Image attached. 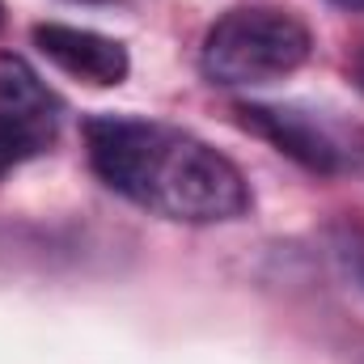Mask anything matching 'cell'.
Here are the masks:
<instances>
[{"label": "cell", "mask_w": 364, "mask_h": 364, "mask_svg": "<svg viewBox=\"0 0 364 364\" xmlns=\"http://www.w3.org/2000/svg\"><path fill=\"white\" fill-rule=\"evenodd\" d=\"M85 153L93 174L114 195L166 220L220 225L250 212V186L242 170L174 123L93 114L85 119Z\"/></svg>", "instance_id": "obj_1"}, {"label": "cell", "mask_w": 364, "mask_h": 364, "mask_svg": "<svg viewBox=\"0 0 364 364\" xmlns=\"http://www.w3.org/2000/svg\"><path fill=\"white\" fill-rule=\"evenodd\" d=\"M314 51L309 26L292 9L242 4L229 9L199 47V68L212 85H272L292 77Z\"/></svg>", "instance_id": "obj_2"}, {"label": "cell", "mask_w": 364, "mask_h": 364, "mask_svg": "<svg viewBox=\"0 0 364 364\" xmlns=\"http://www.w3.org/2000/svg\"><path fill=\"white\" fill-rule=\"evenodd\" d=\"M237 114L246 132L263 136L275 153L292 157L309 174H364V127L339 110L309 102H246L237 106Z\"/></svg>", "instance_id": "obj_3"}, {"label": "cell", "mask_w": 364, "mask_h": 364, "mask_svg": "<svg viewBox=\"0 0 364 364\" xmlns=\"http://www.w3.org/2000/svg\"><path fill=\"white\" fill-rule=\"evenodd\" d=\"M60 97L43 85V77L13 51L0 55V140L17 161L38 157L60 136Z\"/></svg>", "instance_id": "obj_4"}, {"label": "cell", "mask_w": 364, "mask_h": 364, "mask_svg": "<svg viewBox=\"0 0 364 364\" xmlns=\"http://www.w3.org/2000/svg\"><path fill=\"white\" fill-rule=\"evenodd\" d=\"M34 47L68 77L90 81V85H119L132 68L127 47L110 34H97L85 26H64V21H43L34 26Z\"/></svg>", "instance_id": "obj_5"}, {"label": "cell", "mask_w": 364, "mask_h": 364, "mask_svg": "<svg viewBox=\"0 0 364 364\" xmlns=\"http://www.w3.org/2000/svg\"><path fill=\"white\" fill-rule=\"evenodd\" d=\"M331 250H335V263L343 267V275L364 292V225H352V220L335 225L331 229Z\"/></svg>", "instance_id": "obj_6"}, {"label": "cell", "mask_w": 364, "mask_h": 364, "mask_svg": "<svg viewBox=\"0 0 364 364\" xmlns=\"http://www.w3.org/2000/svg\"><path fill=\"white\" fill-rule=\"evenodd\" d=\"M13 166H17V157H13V153H9V144L0 140V178H4V174H9Z\"/></svg>", "instance_id": "obj_7"}, {"label": "cell", "mask_w": 364, "mask_h": 364, "mask_svg": "<svg viewBox=\"0 0 364 364\" xmlns=\"http://www.w3.org/2000/svg\"><path fill=\"white\" fill-rule=\"evenodd\" d=\"M331 4H339V9H352V13H364V0H331Z\"/></svg>", "instance_id": "obj_8"}, {"label": "cell", "mask_w": 364, "mask_h": 364, "mask_svg": "<svg viewBox=\"0 0 364 364\" xmlns=\"http://www.w3.org/2000/svg\"><path fill=\"white\" fill-rule=\"evenodd\" d=\"M356 81H360V90H364V51H360V60H356Z\"/></svg>", "instance_id": "obj_9"}, {"label": "cell", "mask_w": 364, "mask_h": 364, "mask_svg": "<svg viewBox=\"0 0 364 364\" xmlns=\"http://www.w3.org/2000/svg\"><path fill=\"white\" fill-rule=\"evenodd\" d=\"M0 26H4V4H0Z\"/></svg>", "instance_id": "obj_10"}]
</instances>
